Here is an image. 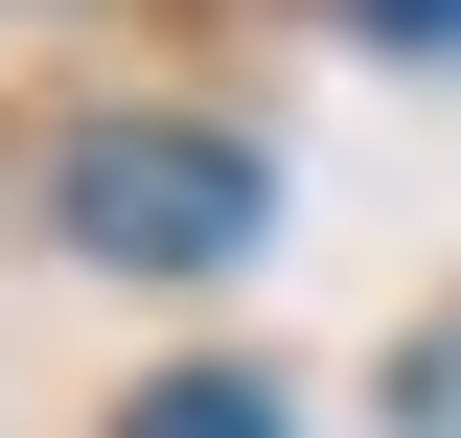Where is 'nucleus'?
I'll list each match as a JSON object with an SVG mask.
<instances>
[{
  "label": "nucleus",
  "instance_id": "1",
  "mask_svg": "<svg viewBox=\"0 0 461 438\" xmlns=\"http://www.w3.org/2000/svg\"><path fill=\"white\" fill-rule=\"evenodd\" d=\"M47 231L115 254V277H230L254 231H277V162L208 139V115H69L47 139Z\"/></svg>",
  "mask_w": 461,
  "mask_h": 438
},
{
  "label": "nucleus",
  "instance_id": "2",
  "mask_svg": "<svg viewBox=\"0 0 461 438\" xmlns=\"http://www.w3.org/2000/svg\"><path fill=\"white\" fill-rule=\"evenodd\" d=\"M115 438H300V415H277V392H254V370H162V392H139V415H115Z\"/></svg>",
  "mask_w": 461,
  "mask_h": 438
},
{
  "label": "nucleus",
  "instance_id": "3",
  "mask_svg": "<svg viewBox=\"0 0 461 438\" xmlns=\"http://www.w3.org/2000/svg\"><path fill=\"white\" fill-rule=\"evenodd\" d=\"M393 438H461V300H438V324L393 346Z\"/></svg>",
  "mask_w": 461,
  "mask_h": 438
},
{
  "label": "nucleus",
  "instance_id": "4",
  "mask_svg": "<svg viewBox=\"0 0 461 438\" xmlns=\"http://www.w3.org/2000/svg\"><path fill=\"white\" fill-rule=\"evenodd\" d=\"M346 23H369V47H415V69L461 47V0H346Z\"/></svg>",
  "mask_w": 461,
  "mask_h": 438
}]
</instances>
